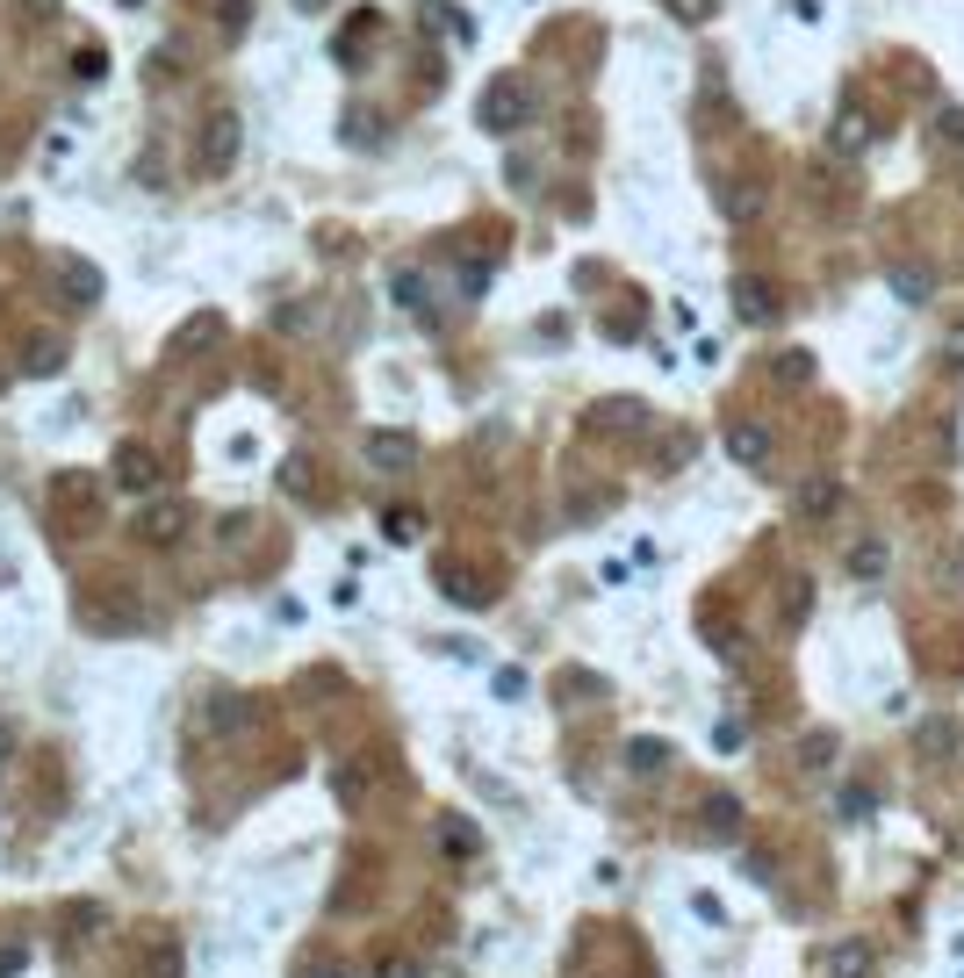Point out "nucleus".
I'll return each mask as SVG.
<instances>
[{
	"label": "nucleus",
	"instance_id": "obj_25",
	"mask_svg": "<svg viewBox=\"0 0 964 978\" xmlns=\"http://www.w3.org/2000/svg\"><path fill=\"white\" fill-rule=\"evenodd\" d=\"M317 978H339V971H317Z\"/></svg>",
	"mask_w": 964,
	"mask_h": 978
},
{
	"label": "nucleus",
	"instance_id": "obj_22",
	"mask_svg": "<svg viewBox=\"0 0 964 978\" xmlns=\"http://www.w3.org/2000/svg\"><path fill=\"white\" fill-rule=\"evenodd\" d=\"M669 14H677V22H706L713 0H669Z\"/></svg>",
	"mask_w": 964,
	"mask_h": 978
},
{
	"label": "nucleus",
	"instance_id": "obj_24",
	"mask_svg": "<svg viewBox=\"0 0 964 978\" xmlns=\"http://www.w3.org/2000/svg\"><path fill=\"white\" fill-rule=\"evenodd\" d=\"M943 137H964V109H951V116H943Z\"/></svg>",
	"mask_w": 964,
	"mask_h": 978
},
{
	"label": "nucleus",
	"instance_id": "obj_12",
	"mask_svg": "<svg viewBox=\"0 0 964 978\" xmlns=\"http://www.w3.org/2000/svg\"><path fill=\"white\" fill-rule=\"evenodd\" d=\"M835 503H843V482H806V489H799V511H806V518H828Z\"/></svg>",
	"mask_w": 964,
	"mask_h": 978
},
{
	"label": "nucleus",
	"instance_id": "obj_11",
	"mask_svg": "<svg viewBox=\"0 0 964 978\" xmlns=\"http://www.w3.org/2000/svg\"><path fill=\"white\" fill-rule=\"evenodd\" d=\"M734 302H742L748 325H771V310H777V302L763 296V281H734Z\"/></svg>",
	"mask_w": 964,
	"mask_h": 978
},
{
	"label": "nucleus",
	"instance_id": "obj_21",
	"mask_svg": "<svg viewBox=\"0 0 964 978\" xmlns=\"http://www.w3.org/2000/svg\"><path fill=\"white\" fill-rule=\"evenodd\" d=\"M151 971H159V978H180V950H173V942H159V950H151Z\"/></svg>",
	"mask_w": 964,
	"mask_h": 978
},
{
	"label": "nucleus",
	"instance_id": "obj_23",
	"mask_svg": "<svg viewBox=\"0 0 964 978\" xmlns=\"http://www.w3.org/2000/svg\"><path fill=\"white\" fill-rule=\"evenodd\" d=\"M375 978H418V965H410V957H381Z\"/></svg>",
	"mask_w": 964,
	"mask_h": 978
},
{
	"label": "nucleus",
	"instance_id": "obj_4",
	"mask_svg": "<svg viewBox=\"0 0 964 978\" xmlns=\"http://www.w3.org/2000/svg\"><path fill=\"white\" fill-rule=\"evenodd\" d=\"M245 720H252V706H245V698H209V706L195 712V734L209 741V734H231V727H245Z\"/></svg>",
	"mask_w": 964,
	"mask_h": 978
},
{
	"label": "nucleus",
	"instance_id": "obj_14",
	"mask_svg": "<svg viewBox=\"0 0 964 978\" xmlns=\"http://www.w3.org/2000/svg\"><path fill=\"white\" fill-rule=\"evenodd\" d=\"M706 835H742V806H734V799H706Z\"/></svg>",
	"mask_w": 964,
	"mask_h": 978
},
{
	"label": "nucleus",
	"instance_id": "obj_15",
	"mask_svg": "<svg viewBox=\"0 0 964 978\" xmlns=\"http://www.w3.org/2000/svg\"><path fill=\"white\" fill-rule=\"evenodd\" d=\"M835 806H843V820H871V785H849V791H835Z\"/></svg>",
	"mask_w": 964,
	"mask_h": 978
},
{
	"label": "nucleus",
	"instance_id": "obj_8",
	"mask_svg": "<svg viewBox=\"0 0 964 978\" xmlns=\"http://www.w3.org/2000/svg\"><path fill=\"white\" fill-rule=\"evenodd\" d=\"M720 209H727L734 223H748L763 209V188H756V180H734V188H720Z\"/></svg>",
	"mask_w": 964,
	"mask_h": 978
},
{
	"label": "nucleus",
	"instance_id": "obj_19",
	"mask_svg": "<svg viewBox=\"0 0 964 978\" xmlns=\"http://www.w3.org/2000/svg\"><path fill=\"white\" fill-rule=\"evenodd\" d=\"M828 137H835V151H864V144H871V130H864V122H835Z\"/></svg>",
	"mask_w": 964,
	"mask_h": 978
},
{
	"label": "nucleus",
	"instance_id": "obj_7",
	"mask_svg": "<svg viewBox=\"0 0 964 978\" xmlns=\"http://www.w3.org/2000/svg\"><path fill=\"white\" fill-rule=\"evenodd\" d=\"M849 576H856V583H878V576H885V540H856L849 547Z\"/></svg>",
	"mask_w": 964,
	"mask_h": 978
},
{
	"label": "nucleus",
	"instance_id": "obj_3",
	"mask_svg": "<svg viewBox=\"0 0 964 978\" xmlns=\"http://www.w3.org/2000/svg\"><path fill=\"white\" fill-rule=\"evenodd\" d=\"M727 453H734L742 468H763V461H771V432H763L756 418H734V425H727Z\"/></svg>",
	"mask_w": 964,
	"mask_h": 978
},
{
	"label": "nucleus",
	"instance_id": "obj_9",
	"mask_svg": "<svg viewBox=\"0 0 964 978\" xmlns=\"http://www.w3.org/2000/svg\"><path fill=\"white\" fill-rule=\"evenodd\" d=\"M367 453H375V468H389V476H396V468H410V439L404 432H375V439H367Z\"/></svg>",
	"mask_w": 964,
	"mask_h": 978
},
{
	"label": "nucleus",
	"instance_id": "obj_13",
	"mask_svg": "<svg viewBox=\"0 0 964 978\" xmlns=\"http://www.w3.org/2000/svg\"><path fill=\"white\" fill-rule=\"evenodd\" d=\"M893 296L900 302H928V267H893Z\"/></svg>",
	"mask_w": 964,
	"mask_h": 978
},
{
	"label": "nucleus",
	"instance_id": "obj_5",
	"mask_svg": "<svg viewBox=\"0 0 964 978\" xmlns=\"http://www.w3.org/2000/svg\"><path fill=\"white\" fill-rule=\"evenodd\" d=\"M871 965H878V950H871L864 936H849V942H835V950H828V971L835 978H871Z\"/></svg>",
	"mask_w": 964,
	"mask_h": 978
},
{
	"label": "nucleus",
	"instance_id": "obj_6",
	"mask_svg": "<svg viewBox=\"0 0 964 978\" xmlns=\"http://www.w3.org/2000/svg\"><path fill=\"white\" fill-rule=\"evenodd\" d=\"M137 532H145V540H151V547H173V540H180V532H188V518H180V511H173V503H151V511H145V518H137Z\"/></svg>",
	"mask_w": 964,
	"mask_h": 978
},
{
	"label": "nucleus",
	"instance_id": "obj_18",
	"mask_svg": "<svg viewBox=\"0 0 964 978\" xmlns=\"http://www.w3.org/2000/svg\"><path fill=\"white\" fill-rule=\"evenodd\" d=\"M626 762H634V770H663L669 748H663V741H634V756H626Z\"/></svg>",
	"mask_w": 964,
	"mask_h": 978
},
{
	"label": "nucleus",
	"instance_id": "obj_26",
	"mask_svg": "<svg viewBox=\"0 0 964 978\" xmlns=\"http://www.w3.org/2000/svg\"><path fill=\"white\" fill-rule=\"evenodd\" d=\"M0 748H8V734H0Z\"/></svg>",
	"mask_w": 964,
	"mask_h": 978
},
{
	"label": "nucleus",
	"instance_id": "obj_17",
	"mask_svg": "<svg viewBox=\"0 0 964 978\" xmlns=\"http://www.w3.org/2000/svg\"><path fill=\"white\" fill-rule=\"evenodd\" d=\"M785 611H792V619H806V611H814V583H806V576H792V590H785Z\"/></svg>",
	"mask_w": 964,
	"mask_h": 978
},
{
	"label": "nucleus",
	"instance_id": "obj_20",
	"mask_svg": "<svg viewBox=\"0 0 964 978\" xmlns=\"http://www.w3.org/2000/svg\"><path fill=\"white\" fill-rule=\"evenodd\" d=\"M439 842H447V856H476V835H468L461 820H447V828H439Z\"/></svg>",
	"mask_w": 964,
	"mask_h": 978
},
{
	"label": "nucleus",
	"instance_id": "obj_2",
	"mask_svg": "<svg viewBox=\"0 0 964 978\" xmlns=\"http://www.w3.org/2000/svg\"><path fill=\"white\" fill-rule=\"evenodd\" d=\"M533 116V94H526V80H489V94H483V130H518V122Z\"/></svg>",
	"mask_w": 964,
	"mask_h": 978
},
{
	"label": "nucleus",
	"instance_id": "obj_10",
	"mask_svg": "<svg viewBox=\"0 0 964 978\" xmlns=\"http://www.w3.org/2000/svg\"><path fill=\"white\" fill-rule=\"evenodd\" d=\"M116 461H122V468H116V482H122V489H151V482H159V468H151V453H137V447H122V453H116Z\"/></svg>",
	"mask_w": 964,
	"mask_h": 978
},
{
	"label": "nucleus",
	"instance_id": "obj_16",
	"mask_svg": "<svg viewBox=\"0 0 964 978\" xmlns=\"http://www.w3.org/2000/svg\"><path fill=\"white\" fill-rule=\"evenodd\" d=\"M66 296L72 302H95V267H66Z\"/></svg>",
	"mask_w": 964,
	"mask_h": 978
},
{
	"label": "nucleus",
	"instance_id": "obj_1",
	"mask_svg": "<svg viewBox=\"0 0 964 978\" xmlns=\"http://www.w3.org/2000/svg\"><path fill=\"white\" fill-rule=\"evenodd\" d=\"M238 144H245V122L231 116V109H217L202 122V137H195V173L202 180H223L238 166Z\"/></svg>",
	"mask_w": 964,
	"mask_h": 978
}]
</instances>
